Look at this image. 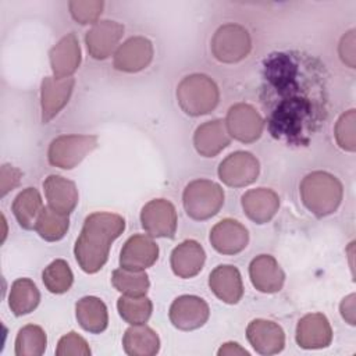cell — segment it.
Returning <instances> with one entry per match:
<instances>
[{
	"label": "cell",
	"mask_w": 356,
	"mask_h": 356,
	"mask_svg": "<svg viewBox=\"0 0 356 356\" xmlns=\"http://www.w3.org/2000/svg\"><path fill=\"white\" fill-rule=\"evenodd\" d=\"M320 65L303 54H273L266 61L263 102L275 100L268 128L277 139L306 143L325 115Z\"/></svg>",
	"instance_id": "1"
},
{
	"label": "cell",
	"mask_w": 356,
	"mask_h": 356,
	"mask_svg": "<svg viewBox=\"0 0 356 356\" xmlns=\"http://www.w3.org/2000/svg\"><path fill=\"white\" fill-rule=\"evenodd\" d=\"M124 229L125 220L118 214L97 211L88 216L74 248L79 267L88 274L99 271L108 259L111 243Z\"/></svg>",
	"instance_id": "2"
},
{
	"label": "cell",
	"mask_w": 356,
	"mask_h": 356,
	"mask_svg": "<svg viewBox=\"0 0 356 356\" xmlns=\"http://www.w3.org/2000/svg\"><path fill=\"white\" fill-rule=\"evenodd\" d=\"M299 192L306 209L317 217L332 214L341 204L343 195L339 179L325 171L307 174L300 182Z\"/></svg>",
	"instance_id": "3"
},
{
	"label": "cell",
	"mask_w": 356,
	"mask_h": 356,
	"mask_svg": "<svg viewBox=\"0 0 356 356\" xmlns=\"http://www.w3.org/2000/svg\"><path fill=\"white\" fill-rule=\"evenodd\" d=\"M177 99L181 108L193 117L209 114L216 108L220 92L216 82L204 74L185 76L177 88Z\"/></svg>",
	"instance_id": "4"
},
{
	"label": "cell",
	"mask_w": 356,
	"mask_h": 356,
	"mask_svg": "<svg viewBox=\"0 0 356 356\" xmlns=\"http://www.w3.org/2000/svg\"><path fill=\"white\" fill-rule=\"evenodd\" d=\"M186 214L193 220H207L216 216L224 204L222 188L209 179H195L186 185L182 195Z\"/></svg>",
	"instance_id": "5"
},
{
	"label": "cell",
	"mask_w": 356,
	"mask_h": 356,
	"mask_svg": "<svg viewBox=\"0 0 356 356\" xmlns=\"http://www.w3.org/2000/svg\"><path fill=\"white\" fill-rule=\"evenodd\" d=\"M96 146L97 136L95 135H61L53 139L49 146V163L63 170H71Z\"/></svg>",
	"instance_id": "6"
},
{
	"label": "cell",
	"mask_w": 356,
	"mask_h": 356,
	"mask_svg": "<svg viewBox=\"0 0 356 356\" xmlns=\"http://www.w3.org/2000/svg\"><path fill=\"white\" fill-rule=\"evenodd\" d=\"M250 49V35L238 24L220 26L211 39V53L221 63H238L249 54Z\"/></svg>",
	"instance_id": "7"
},
{
	"label": "cell",
	"mask_w": 356,
	"mask_h": 356,
	"mask_svg": "<svg viewBox=\"0 0 356 356\" xmlns=\"http://www.w3.org/2000/svg\"><path fill=\"white\" fill-rule=\"evenodd\" d=\"M225 125L229 136L243 143H252L260 138L264 121L259 111L250 104L236 103L229 107Z\"/></svg>",
	"instance_id": "8"
},
{
	"label": "cell",
	"mask_w": 356,
	"mask_h": 356,
	"mask_svg": "<svg viewBox=\"0 0 356 356\" xmlns=\"http://www.w3.org/2000/svg\"><path fill=\"white\" fill-rule=\"evenodd\" d=\"M260 172L259 160L249 152H235L227 156L218 167L220 179L234 188L253 184Z\"/></svg>",
	"instance_id": "9"
},
{
	"label": "cell",
	"mask_w": 356,
	"mask_h": 356,
	"mask_svg": "<svg viewBox=\"0 0 356 356\" xmlns=\"http://www.w3.org/2000/svg\"><path fill=\"white\" fill-rule=\"evenodd\" d=\"M140 222L150 236L172 238L177 231L175 207L165 199L150 200L140 211Z\"/></svg>",
	"instance_id": "10"
},
{
	"label": "cell",
	"mask_w": 356,
	"mask_h": 356,
	"mask_svg": "<svg viewBox=\"0 0 356 356\" xmlns=\"http://www.w3.org/2000/svg\"><path fill=\"white\" fill-rule=\"evenodd\" d=\"M209 305L195 295L178 296L170 306V320L182 331L200 328L209 320Z\"/></svg>",
	"instance_id": "11"
},
{
	"label": "cell",
	"mask_w": 356,
	"mask_h": 356,
	"mask_svg": "<svg viewBox=\"0 0 356 356\" xmlns=\"http://www.w3.org/2000/svg\"><path fill=\"white\" fill-rule=\"evenodd\" d=\"M75 79L72 76L57 78L46 76L40 86V107H42V121L46 124L53 120L68 103Z\"/></svg>",
	"instance_id": "12"
},
{
	"label": "cell",
	"mask_w": 356,
	"mask_h": 356,
	"mask_svg": "<svg viewBox=\"0 0 356 356\" xmlns=\"http://www.w3.org/2000/svg\"><path fill=\"white\" fill-rule=\"evenodd\" d=\"M157 257V243L147 235L136 234L124 243L120 254V266L125 270L145 271L156 263Z\"/></svg>",
	"instance_id": "13"
},
{
	"label": "cell",
	"mask_w": 356,
	"mask_h": 356,
	"mask_svg": "<svg viewBox=\"0 0 356 356\" xmlns=\"http://www.w3.org/2000/svg\"><path fill=\"white\" fill-rule=\"evenodd\" d=\"M124 35V26L120 22L104 19L97 21L85 36L89 54L96 60H104L115 50Z\"/></svg>",
	"instance_id": "14"
},
{
	"label": "cell",
	"mask_w": 356,
	"mask_h": 356,
	"mask_svg": "<svg viewBox=\"0 0 356 356\" xmlns=\"http://www.w3.org/2000/svg\"><path fill=\"white\" fill-rule=\"evenodd\" d=\"M153 58V44L143 36L125 40L114 54V67L124 72H138L146 68Z\"/></svg>",
	"instance_id": "15"
},
{
	"label": "cell",
	"mask_w": 356,
	"mask_h": 356,
	"mask_svg": "<svg viewBox=\"0 0 356 356\" xmlns=\"http://www.w3.org/2000/svg\"><path fill=\"white\" fill-rule=\"evenodd\" d=\"M210 242L213 248L222 254H236L246 248L249 232L239 221L225 218L211 228Z\"/></svg>",
	"instance_id": "16"
},
{
	"label": "cell",
	"mask_w": 356,
	"mask_h": 356,
	"mask_svg": "<svg viewBox=\"0 0 356 356\" xmlns=\"http://www.w3.org/2000/svg\"><path fill=\"white\" fill-rule=\"evenodd\" d=\"M246 338L253 349L261 355L278 353L285 345L282 328L270 320H253L246 328Z\"/></svg>",
	"instance_id": "17"
},
{
	"label": "cell",
	"mask_w": 356,
	"mask_h": 356,
	"mask_svg": "<svg viewBox=\"0 0 356 356\" xmlns=\"http://www.w3.org/2000/svg\"><path fill=\"white\" fill-rule=\"evenodd\" d=\"M332 341V330L327 317L312 313L302 317L296 327V342L305 349L325 348Z\"/></svg>",
	"instance_id": "18"
},
{
	"label": "cell",
	"mask_w": 356,
	"mask_h": 356,
	"mask_svg": "<svg viewBox=\"0 0 356 356\" xmlns=\"http://www.w3.org/2000/svg\"><path fill=\"white\" fill-rule=\"evenodd\" d=\"M249 275L253 286L264 293L278 292L284 285V271L270 254H260L250 261Z\"/></svg>",
	"instance_id": "19"
},
{
	"label": "cell",
	"mask_w": 356,
	"mask_h": 356,
	"mask_svg": "<svg viewBox=\"0 0 356 356\" xmlns=\"http://www.w3.org/2000/svg\"><path fill=\"white\" fill-rule=\"evenodd\" d=\"M280 197L268 188L250 189L242 196V209L245 214L256 224L268 222L278 211Z\"/></svg>",
	"instance_id": "20"
},
{
	"label": "cell",
	"mask_w": 356,
	"mask_h": 356,
	"mask_svg": "<svg viewBox=\"0 0 356 356\" xmlns=\"http://www.w3.org/2000/svg\"><path fill=\"white\" fill-rule=\"evenodd\" d=\"M53 75L57 78L71 76L81 63V47L76 36L71 32L61 38L49 53Z\"/></svg>",
	"instance_id": "21"
},
{
	"label": "cell",
	"mask_w": 356,
	"mask_h": 356,
	"mask_svg": "<svg viewBox=\"0 0 356 356\" xmlns=\"http://www.w3.org/2000/svg\"><path fill=\"white\" fill-rule=\"evenodd\" d=\"M231 142L225 121L213 120L199 125L195 131L193 143L199 154L204 157H214Z\"/></svg>",
	"instance_id": "22"
},
{
	"label": "cell",
	"mask_w": 356,
	"mask_h": 356,
	"mask_svg": "<svg viewBox=\"0 0 356 356\" xmlns=\"http://www.w3.org/2000/svg\"><path fill=\"white\" fill-rule=\"evenodd\" d=\"M209 285L218 299L229 305L238 303L243 295L241 273L229 264L216 267L209 277Z\"/></svg>",
	"instance_id": "23"
},
{
	"label": "cell",
	"mask_w": 356,
	"mask_h": 356,
	"mask_svg": "<svg viewBox=\"0 0 356 356\" xmlns=\"http://www.w3.org/2000/svg\"><path fill=\"white\" fill-rule=\"evenodd\" d=\"M43 189L49 206L56 211L68 216L76 207L78 189L72 181L53 174L44 179Z\"/></svg>",
	"instance_id": "24"
},
{
	"label": "cell",
	"mask_w": 356,
	"mask_h": 356,
	"mask_svg": "<svg viewBox=\"0 0 356 356\" xmlns=\"http://www.w3.org/2000/svg\"><path fill=\"white\" fill-rule=\"evenodd\" d=\"M206 253L202 245L193 239L179 243L171 253V268L181 278L195 277L203 268Z\"/></svg>",
	"instance_id": "25"
},
{
	"label": "cell",
	"mask_w": 356,
	"mask_h": 356,
	"mask_svg": "<svg viewBox=\"0 0 356 356\" xmlns=\"http://www.w3.org/2000/svg\"><path fill=\"white\" fill-rule=\"evenodd\" d=\"M76 320L79 325L92 334H100L107 328L108 314L102 299L96 296H85L75 305Z\"/></svg>",
	"instance_id": "26"
},
{
	"label": "cell",
	"mask_w": 356,
	"mask_h": 356,
	"mask_svg": "<svg viewBox=\"0 0 356 356\" xmlns=\"http://www.w3.org/2000/svg\"><path fill=\"white\" fill-rule=\"evenodd\" d=\"M122 345L124 350L131 356H153L159 352L160 339L150 327L138 324L125 331Z\"/></svg>",
	"instance_id": "27"
},
{
	"label": "cell",
	"mask_w": 356,
	"mask_h": 356,
	"mask_svg": "<svg viewBox=\"0 0 356 356\" xmlns=\"http://www.w3.org/2000/svg\"><path fill=\"white\" fill-rule=\"evenodd\" d=\"M13 213L24 229H33L36 220L43 210V202L36 188H26L13 202Z\"/></svg>",
	"instance_id": "28"
},
{
	"label": "cell",
	"mask_w": 356,
	"mask_h": 356,
	"mask_svg": "<svg viewBox=\"0 0 356 356\" xmlns=\"http://www.w3.org/2000/svg\"><path fill=\"white\" fill-rule=\"evenodd\" d=\"M40 300V293L35 282L29 278H18L13 282L8 306L15 316H24L36 309Z\"/></svg>",
	"instance_id": "29"
},
{
	"label": "cell",
	"mask_w": 356,
	"mask_h": 356,
	"mask_svg": "<svg viewBox=\"0 0 356 356\" xmlns=\"http://www.w3.org/2000/svg\"><path fill=\"white\" fill-rule=\"evenodd\" d=\"M68 227H70L68 216L56 211L50 206L43 207L35 224V229L40 235V238L49 242H56L64 238V235L68 231Z\"/></svg>",
	"instance_id": "30"
},
{
	"label": "cell",
	"mask_w": 356,
	"mask_h": 356,
	"mask_svg": "<svg viewBox=\"0 0 356 356\" xmlns=\"http://www.w3.org/2000/svg\"><path fill=\"white\" fill-rule=\"evenodd\" d=\"M111 282L117 291L127 296H145L150 285L145 271H132L122 267L113 271Z\"/></svg>",
	"instance_id": "31"
},
{
	"label": "cell",
	"mask_w": 356,
	"mask_h": 356,
	"mask_svg": "<svg viewBox=\"0 0 356 356\" xmlns=\"http://www.w3.org/2000/svg\"><path fill=\"white\" fill-rule=\"evenodd\" d=\"M46 332L42 327L28 324L22 327L15 338L17 356H40L46 350Z\"/></svg>",
	"instance_id": "32"
},
{
	"label": "cell",
	"mask_w": 356,
	"mask_h": 356,
	"mask_svg": "<svg viewBox=\"0 0 356 356\" xmlns=\"http://www.w3.org/2000/svg\"><path fill=\"white\" fill-rule=\"evenodd\" d=\"M117 309L122 320L131 325L145 324L153 310L152 300L146 296H127L122 295L117 302Z\"/></svg>",
	"instance_id": "33"
},
{
	"label": "cell",
	"mask_w": 356,
	"mask_h": 356,
	"mask_svg": "<svg viewBox=\"0 0 356 356\" xmlns=\"http://www.w3.org/2000/svg\"><path fill=\"white\" fill-rule=\"evenodd\" d=\"M42 280L49 292L64 293L71 288L74 275L68 263L63 259H57L43 270Z\"/></svg>",
	"instance_id": "34"
},
{
	"label": "cell",
	"mask_w": 356,
	"mask_h": 356,
	"mask_svg": "<svg viewBox=\"0 0 356 356\" xmlns=\"http://www.w3.org/2000/svg\"><path fill=\"white\" fill-rule=\"evenodd\" d=\"M355 122L356 113L349 110L343 113L335 125V139L339 147L348 152H355L356 149V136H355Z\"/></svg>",
	"instance_id": "35"
},
{
	"label": "cell",
	"mask_w": 356,
	"mask_h": 356,
	"mask_svg": "<svg viewBox=\"0 0 356 356\" xmlns=\"http://www.w3.org/2000/svg\"><path fill=\"white\" fill-rule=\"evenodd\" d=\"M103 6L104 3L99 0H74L68 4L72 18L82 25L96 24L103 11Z\"/></svg>",
	"instance_id": "36"
},
{
	"label": "cell",
	"mask_w": 356,
	"mask_h": 356,
	"mask_svg": "<svg viewBox=\"0 0 356 356\" xmlns=\"http://www.w3.org/2000/svg\"><path fill=\"white\" fill-rule=\"evenodd\" d=\"M56 355L57 356H70V355L88 356L90 355V349L88 342L79 334L71 331L58 341Z\"/></svg>",
	"instance_id": "37"
},
{
	"label": "cell",
	"mask_w": 356,
	"mask_h": 356,
	"mask_svg": "<svg viewBox=\"0 0 356 356\" xmlns=\"http://www.w3.org/2000/svg\"><path fill=\"white\" fill-rule=\"evenodd\" d=\"M21 177H22V172L10 165V164H4L1 167V171H0V189H1V196H4L7 192L13 191L21 181Z\"/></svg>",
	"instance_id": "38"
},
{
	"label": "cell",
	"mask_w": 356,
	"mask_h": 356,
	"mask_svg": "<svg viewBox=\"0 0 356 356\" xmlns=\"http://www.w3.org/2000/svg\"><path fill=\"white\" fill-rule=\"evenodd\" d=\"M339 56L350 68L355 67V31H349L339 43Z\"/></svg>",
	"instance_id": "39"
},
{
	"label": "cell",
	"mask_w": 356,
	"mask_h": 356,
	"mask_svg": "<svg viewBox=\"0 0 356 356\" xmlns=\"http://www.w3.org/2000/svg\"><path fill=\"white\" fill-rule=\"evenodd\" d=\"M355 293H350L348 295L342 302H341V314L342 317L350 324V325H355V314H356V307H355Z\"/></svg>",
	"instance_id": "40"
},
{
	"label": "cell",
	"mask_w": 356,
	"mask_h": 356,
	"mask_svg": "<svg viewBox=\"0 0 356 356\" xmlns=\"http://www.w3.org/2000/svg\"><path fill=\"white\" fill-rule=\"evenodd\" d=\"M218 355H249V352L236 342H227L218 349Z\"/></svg>",
	"instance_id": "41"
}]
</instances>
